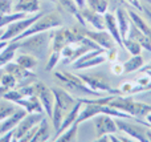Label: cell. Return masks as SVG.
I'll list each match as a JSON object with an SVG mask.
<instances>
[{
	"mask_svg": "<svg viewBox=\"0 0 151 142\" xmlns=\"http://www.w3.org/2000/svg\"><path fill=\"white\" fill-rule=\"evenodd\" d=\"M52 92L55 94V105H53L50 121H52L53 129L57 132L61 126V122H63L64 117L76 105L77 97H74L73 94H70L68 90H65L61 86H53Z\"/></svg>",
	"mask_w": 151,
	"mask_h": 142,
	"instance_id": "cell-3",
	"label": "cell"
},
{
	"mask_svg": "<svg viewBox=\"0 0 151 142\" xmlns=\"http://www.w3.org/2000/svg\"><path fill=\"white\" fill-rule=\"evenodd\" d=\"M19 50V41L17 40H11L8 41V44L0 50V68L5 66L8 63L15 58V56L17 55Z\"/></svg>",
	"mask_w": 151,
	"mask_h": 142,
	"instance_id": "cell-19",
	"label": "cell"
},
{
	"mask_svg": "<svg viewBox=\"0 0 151 142\" xmlns=\"http://www.w3.org/2000/svg\"><path fill=\"white\" fill-rule=\"evenodd\" d=\"M63 27V19L60 17V15L56 12H50V13H42L28 29L23 32L20 36H17L13 40H21L27 36H31L35 33H40V32H47V31H52V29L60 28Z\"/></svg>",
	"mask_w": 151,
	"mask_h": 142,
	"instance_id": "cell-5",
	"label": "cell"
},
{
	"mask_svg": "<svg viewBox=\"0 0 151 142\" xmlns=\"http://www.w3.org/2000/svg\"><path fill=\"white\" fill-rule=\"evenodd\" d=\"M19 41L17 52L29 53L35 56L37 60H45L50 50V41H52V31L40 32L31 36H27Z\"/></svg>",
	"mask_w": 151,
	"mask_h": 142,
	"instance_id": "cell-1",
	"label": "cell"
},
{
	"mask_svg": "<svg viewBox=\"0 0 151 142\" xmlns=\"http://www.w3.org/2000/svg\"><path fill=\"white\" fill-rule=\"evenodd\" d=\"M53 77L60 84L61 88L68 90L70 94H73L77 98H82V97L96 98L102 96V93L90 89L77 74L69 73V72H55Z\"/></svg>",
	"mask_w": 151,
	"mask_h": 142,
	"instance_id": "cell-2",
	"label": "cell"
},
{
	"mask_svg": "<svg viewBox=\"0 0 151 142\" xmlns=\"http://www.w3.org/2000/svg\"><path fill=\"white\" fill-rule=\"evenodd\" d=\"M126 9H127V12H129L131 23H133L139 31H142L145 35H147L151 39V27L149 25V23H146V20H143V17L138 13V11L134 9L133 7H127Z\"/></svg>",
	"mask_w": 151,
	"mask_h": 142,
	"instance_id": "cell-25",
	"label": "cell"
},
{
	"mask_svg": "<svg viewBox=\"0 0 151 142\" xmlns=\"http://www.w3.org/2000/svg\"><path fill=\"white\" fill-rule=\"evenodd\" d=\"M80 13H81V16H82L83 21H85L86 24H90L96 31H102V29H105L104 15H101V13H98V12H94V11L89 9L88 7L81 8Z\"/></svg>",
	"mask_w": 151,
	"mask_h": 142,
	"instance_id": "cell-15",
	"label": "cell"
},
{
	"mask_svg": "<svg viewBox=\"0 0 151 142\" xmlns=\"http://www.w3.org/2000/svg\"><path fill=\"white\" fill-rule=\"evenodd\" d=\"M90 89L96 90L99 93H107V94H122L119 88L111 86L110 81L104 76V74H85L80 73L77 74Z\"/></svg>",
	"mask_w": 151,
	"mask_h": 142,
	"instance_id": "cell-7",
	"label": "cell"
},
{
	"mask_svg": "<svg viewBox=\"0 0 151 142\" xmlns=\"http://www.w3.org/2000/svg\"><path fill=\"white\" fill-rule=\"evenodd\" d=\"M13 12L35 15L40 12V0H17L13 3Z\"/></svg>",
	"mask_w": 151,
	"mask_h": 142,
	"instance_id": "cell-21",
	"label": "cell"
},
{
	"mask_svg": "<svg viewBox=\"0 0 151 142\" xmlns=\"http://www.w3.org/2000/svg\"><path fill=\"white\" fill-rule=\"evenodd\" d=\"M12 140H13V129L8 130V132H5L4 134L0 136V142H9Z\"/></svg>",
	"mask_w": 151,
	"mask_h": 142,
	"instance_id": "cell-44",
	"label": "cell"
},
{
	"mask_svg": "<svg viewBox=\"0 0 151 142\" xmlns=\"http://www.w3.org/2000/svg\"><path fill=\"white\" fill-rule=\"evenodd\" d=\"M15 105H19L27 112V113H44V108H42L41 102H40L39 97L36 94L31 96V97H23L15 102Z\"/></svg>",
	"mask_w": 151,
	"mask_h": 142,
	"instance_id": "cell-18",
	"label": "cell"
},
{
	"mask_svg": "<svg viewBox=\"0 0 151 142\" xmlns=\"http://www.w3.org/2000/svg\"><path fill=\"white\" fill-rule=\"evenodd\" d=\"M5 72L7 73H11L17 81V85L16 86H20V85H25V84H31V82L36 81V74L33 73V71H28V69L20 66L16 63H8L7 65L4 66Z\"/></svg>",
	"mask_w": 151,
	"mask_h": 142,
	"instance_id": "cell-13",
	"label": "cell"
},
{
	"mask_svg": "<svg viewBox=\"0 0 151 142\" xmlns=\"http://www.w3.org/2000/svg\"><path fill=\"white\" fill-rule=\"evenodd\" d=\"M109 106L129 114L133 118H145L151 112V105L135 101L131 96L125 94H114L110 100Z\"/></svg>",
	"mask_w": 151,
	"mask_h": 142,
	"instance_id": "cell-4",
	"label": "cell"
},
{
	"mask_svg": "<svg viewBox=\"0 0 151 142\" xmlns=\"http://www.w3.org/2000/svg\"><path fill=\"white\" fill-rule=\"evenodd\" d=\"M115 17H117V23H118V28H119V33L122 40H125L127 37L129 33V28H130V16H129V12L123 5H119V7L115 8Z\"/></svg>",
	"mask_w": 151,
	"mask_h": 142,
	"instance_id": "cell-17",
	"label": "cell"
},
{
	"mask_svg": "<svg viewBox=\"0 0 151 142\" xmlns=\"http://www.w3.org/2000/svg\"><path fill=\"white\" fill-rule=\"evenodd\" d=\"M35 89H36V96L39 97L40 102H41L42 108H44V113L50 120L53 112V105H55V94L52 92V88L47 86L44 82L41 81H35Z\"/></svg>",
	"mask_w": 151,
	"mask_h": 142,
	"instance_id": "cell-10",
	"label": "cell"
},
{
	"mask_svg": "<svg viewBox=\"0 0 151 142\" xmlns=\"http://www.w3.org/2000/svg\"><path fill=\"white\" fill-rule=\"evenodd\" d=\"M86 37L91 39L96 44H98L102 49L107 50V49H111V48L115 47L117 43L114 41V39L111 37V35L106 31V29H102V31H81Z\"/></svg>",
	"mask_w": 151,
	"mask_h": 142,
	"instance_id": "cell-14",
	"label": "cell"
},
{
	"mask_svg": "<svg viewBox=\"0 0 151 142\" xmlns=\"http://www.w3.org/2000/svg\"><path fill=\"white\" fill-rule=\"evenodd\" d=\"M76 3V5L78 7V9H81V8L86 7V0H73Z\"/></svg>",
	"mask_w": 151,
	"mask_h": 142,
	"instance_id": "cell-48",
	"label": "cell"
},
{
	"mask_svg": "<svg viewBox=\"0 0 151 142\" xmlns=\"http://www.w3.org/2000/svg\"><path fill=\"white\" fill-rule=\"evenodd\" d=\"M105 17V29L111 35V37L114 39V41L117 43V45L123 48V40L121 37V33H119V28H118V23H117V17L113 12H109L107 11L106 13L104 15Z\"/></svg>",
	"mask_w": 151,
	"mask_h": 142,
	"instance_id": "cell-16",
	"label": "cell"
},
{
	"mask_svg": "<svg viewBox=\"0 0 151 142\" xmlns=\"http://www.w3.org/2000/svg\"><path fill=\"white\" fill-rule=\"evenodd\" d=\"M42 13H44V12H37V13H35V15L29 16V17H23V19H19V20L11 23L9 25L5 27V29H4V32H3L1 39H0V40H4V41H11V40L16 39V37L20 36V35L23 33L25 29H28L29 27H31L32 24H33L35 21H36L37 19L42 15Z\"/></svg>",
	"mask_w": 151,
	"mask_h": 142,
	"instance_id": "cell-8",
	"label": "cell"
},
{
	"mask_svg": "<svg viewBox=\"0 0 151 142\" xmlns=\"http://www.w3.org/2000/svg\"><path fill=\"white\" fill-rule=\"evenodd\" d=\"M16 89L21 93L23 97H31V96L36 94V89H35V81L31 84H25V85H20V86H16Z\"/></svg>",
	"mask_w": 151,
	"mask_h": 142,
	"instance_id": "cell-36",
	"label": "cell"
},
{
	"mask_svg": "<svg viewBox=\"0 0 151 142\" xmlns=\"http://www.w3.org/2000/svg\"><path fill=\"white\" fill-rule=\"evenodd\" d=\"M86 7L94 12L105 15L109 11V0H86Z\"/></svg>",
	"mask_w": 151,
	"mask_h": 142,
	"instance_id": "cell-31",
	"label": "cell"
},
{
	"mask_svg": "<svg viewBox=\"0 0 151 142\" xmlns=\"http://www.w3.org/2000/svg\"><path fill=\"white\" fill-rule=\"evenodd\" d=\"M78 126H80V124H78L77 121L73 122V124H72L69 128H66V129L64 130L63 133H60V134H58L53 141H56V142H72V141H77Z\"/></svg>",
	"mask_w": 151,
	"mask_h": 142,
	"instance_id": "cell-28",
	"label": "cell"
},
{
	"mask_svg": "<svg viewBox=\"0 0 151 142\" xmlns=\"http://www.w3.org/2000/svg\"><path fill=\"white\" fill-rule=\"evenodd\" d=\"M147 1H149V4H150V5H151V0H147Z\"/></svg>",
	"mask_w": 151,
	"mask_h": 142,
	"instance_id": "cell-53",
	"label": "cell"
},
{
	"mask_svg": "<svg viewBox=\"0 0 151 142\" xmlns=\"http://www.w3.org/2000/svg\"><path fill=\"white\" fill-rule=\"evenodd\" d=\"M105 55H106V60L111 61V63H115L118 58V52H117V48H111V49H107L106 52H105Z\"/></svg>",
	"mask_w": 151,
	"mask_h": 142,
	"instance_id": "cell-42",
	"label": "cell"
},
{
	"mask_svg": "<svg viewBox=\"0 0 151 142\" xmlns=\"http://www.w3.org/2000/svg\"><path fill=\"white\" fill-rule=\"evenodd\" d=\"M0 77H1V76H0Z\"/></svg>",
	"mask_w": 151,
	"mask_h": 142,
	"instance_id": "cell-54",
	"label": "cell"
},
{
	"mask_svg": "<svg viewBox=\"0 0 151 142\" xmlns=\"http://www.w3.org/2000/svg\"><path fill=\"white\" fill-rule=\"evenodd\" d=\"M23 17H27V13H23V12L3 13V15H0V28H5L11 23L19 20V19H23Z\"/></svg>",
	"mask_w": 151,
	"mask_h": 142,
	"instance_id": "cell-32",
	"label": "cell"
},
{
	"mask_svg": "<svg viewBox=\"0 0 151 142\" xmlns=\"http://www.w3.org/2000/svg\"><path fill=\"white\" fill-rule=\"evenodd\" d=\"M3 32H4V28H0V39H1V35H3Z\"/></svg>",
	"mask_w": 151,
	"mask_h": 142,
	"instance_id": "cell-51",
	"label": "cell"
},
{
	"mask_svg": "<svg viewBox=\"0 0 151 142\" xmlns=\"http://www.w3.org/2000/svg\"><path fill=\"white\" fill-rule=\"evenodd\" d=\"M145 65V58L142 57L141 55H135L131 56L129 60H126L125 63L122 64L123 66V73H133V72H137Z\"/></svg>",
	"mask_w": 151,
	"mask_h": 142,
	"instance_id": "cell-27",
	"label": "cell"
},
{
	"mask_svg": "<svg viewBox=\"0 0 151 142\" xmlns=\"http://www.w3.org/2000/svg\"><path fill=\"white\" fill-rule=\"evenodd\" d=\"M44 117V113H27L23 118L19 121V124L13 129V140L12 141H19L29 129L36 126Z\"/></svg>",
	"mask_w": 151,
	"mask_h": 142,
	"instance_id": "cell-11",
	"label": "cell"
},
{
	"mask_svg": "<svg viewBox=\"0 0 151 142\" xmlns=\"http://www.w3.org/2000/svg\"><path fill=\"white\" fill-rule=\"evenodd\" d=\"M7 44H8V41H4V40H0V50H1L3 48H4Z\"/></svg>",
	"mask_w": 151,
	"mask_h": 142,
	"instance_id": "cell-50",
	"label": "cell"
},
{
	"mask_svg": "<svg viewBox=\"0 0 151 142\" xmlns=\"http://www.w3.org/2000/svg\"><path fill=\"white\" fill-rule=\"evenodd\" d=\"M127 37H130V39L135 40V41H138L139 44H141L142 49L147 50V52L151 53V39L147 35H145L142 31H139L138 28H137L135 25H134L133 23L130 24V28H129V33H127Z\"/></svg>",
	"mask_w": 151,
	"mask_h": 142,
	"instance_id": "cell-22",
	"label": "cell"
},
{
	"mask_svg": "<svg viewBox=\"0 0 151 142\" xmlns=\"http://www.w3.org/2000/svg\"><path fill=\"white\" fill-rule=\"evenodd\" d=\"M15 110H16V108H15V105H13V102L12 104H1L0 102V121L7 118L8 116H11Z\"/></svg>",
	"mask_w": 151,
	"mask_h": 142,
	"instance_id": "cell-38",
	"label": "cell"
},
{
	"mask_svg": "<svg viewBox=\"0 0 151 142\" xmlns=\"http://www.w3.org/2000/svg\"><path fill=\"white\" fill-rule=\"evenodd\" d=\"M61 60V52H57V50H50V55L48 57V63L47 66H45V71L47 72H53L55 68L58 65Z\"/></svg>",
	"mask_w": 151,
	"mask_h": 142,
	"instance_id": "cell-34",
	"label": "cell"
},
{
	"mask_svg": "<svg viewBox=\"0 0 151 142\" xmlns=\"http://www.w3.org/2000/svg\"><path fill=\"white\" fill-rule=\"evenodd\" d=\"M142 12L145 13V15H146V17L149 19L150 20V23H151V5L149 7V5H142Z\"/></svg>",
	"mask_w": 151,
	"mask_h": 142,
	"instance_id": "cell-47",
	"label": "cell"
},
{
	"mask_svg": "<svg viewBox=\"0 0 151 142\" xmlns=\"http://www.w3.org/2000/svg\"><path fill=\"white\" fill-rule=\"evenodd\" d=\"M3 98H4L5 101H9V102H13V104H15L17 100L23 98V96H21V93L19 92L16 88H12V89H8L7 92L3 94Z\"/></svg>",
	"mask_w": 151,
	"mask_h": 142,
	"instance_id": "cell-37",
	"label": "cell"
},
{
	"mask_svg": "<svg viewBox=\"0 0 151 142\" xmlns=\"http://www.w3.org/2000/svg\"><path fill=\"white\" fill-rule=\"evenodd\" d=\"M13 0H0V15L13 12Z\"/></svg>",
	"mask_w": 151,
	"mask_h": 142,
	"instance_id": "cell-39",
	"label": "cell"
},
{
	"mask_svg": "<svg viewBox=\"0 0 151 142\" xmlns=\"http://www.w3.org/2000/svg\"><path fill=\"white\" fill-rule=\"evenodd\" d=\"M0 85H3V86H7V88H9V89H12V88H16V85H17V81H16V79L11 73H7V72H5V73L1 74V77H0Z\"/></svg>",
	"mask_w": 151,
	"mask_h": 142,
	"instance_id": "cell-35",
	"label": "cell"
},
{
	"mask_svg": "<svg viewBox=\"0 0 151 142\" xmlns=\"http://www.w3.org/2000/svg\"><path fill=\"white\" fill-rule=\"evenodd\" d=\"M106 61V55L105 53H99V55L94 56V57L89 58V60L83 61L82 64L77 65L74 68V71H83V69H89V68H93V66H97V65H101Z\"/></svg>",
	"mask_w": 151,
	"mask_h": 142,
	"instance_id": "cell-30",
	"label": "cell"
},
{
	"mask_svg": "<svg viewBox=\"0 0 151 142\" xmlns=\"http://www.w3.org/2000/svg\"><path fill=\"white\" fill-rule=\"evenodd\" d=\"M123 48H125V49L127 50L130 55H133V56L141 55V53H142L141 44H139L138 41H135V40L130 39V37H126V39L123 40Z\"/></svg>",
	"mask_w": 151,
	"mask_h": 142,
	"instance_id": "cell-33",
	"label": "cell"
},
{
	"mask_svg": "<svg viewBox=\"0 0 151 142\" xmlns=\"http://www.w3.org/2000/svg\"><path fill=\"white\" fill-rule=\"evenodd\" d=\"M94 129H96V136L99 138L101 136L109 134V133H117L118 126L115 124V118L109 114H97L93 117Z\"/></svg>",
	"mask_w": 151,
	"mask_h": 142,
	"instance_id": "cell-12",
	"label": "cell"
},
{
	"mask_svg": "<svg viewBox=\"0 0 151 142\" xmlns=\"http://www.w3.org/2000/svg\"><path fill=\"white\" fill-rule=\"evenodd\" d=\"M83 33L77 28H56L52 29V41H50V50L61 52L65 45L81 43Z\"/></svg>",
	"mask_w": 151,
	"mask_h": 142,
	"instance_id": "cell-6",
	"label": "cell"
},
{
	"mask_svg": "<svg viewBox=\"0 0 151 142\" xmlns=\"http://www.w3.org/2000/svg\"><path fill=\"white\" fill-rule=\"evenodd\" d=\"M111 72H113L114 74H117V76L122 74V73H123V66H122V64H117V63H114V65L111 66Z\"/></svg>",
	"mask_w": 151,
	"mask_h": 142,
	"instance_id": "cell-45",
	"label": "cell"
},
{
	"mask_svg": "<svg viewBox=\"0 0 151 142\" xmlns=\"http://www.w3.org/2000/svg\"><path fill=\"white\" fill-rule=\"evenodd\" d=\"M97 141H99V142H121L119 137L115 136V133H109V134L101 136L99 138H97Z\"/></svg>",
	"mask_w": 151,
	"mask_h": 142,
	"instance_id": "cell-40",
	"label": "cell"
},
{
	"mask_svg": "<svg viewBox=\"0 0 151 142\" xmlns=\"http://www.w3.org/2000/svg\"><path fill=\"white\" fill-rule=\"evenodd\" d=\"M15 63L19 64L20 66L28 69V71H33L35 68L39 64V60H37L35 56L29 55V53H24V52H19L17 56H15Z\"/></svg>",
	"mask_w": 151,
	"mask_h": 142,
	"instance_id": "cell-26",
	"label": "cell"
},
{
	"mask_svg": "<svg viewBox=\"0 0 151 142\" xmlns=\"http://www.w3.org/2000/svg\"><path fill=\"white\" fill-rule=\"evenodd\" d=\"M115 124L118 126V132L125 133L133 141L147 142L146 138V126L139 122H129L125 118H115Z\"/></svg>",
	"mask_w": 151,
	"mask_h": 142,
	"instance_id": "cell-9",
	"label": "cell"
},
{
	"mask_svg": "<svg viewBox=\"0 0 151 142\" xmlns=\"http://www.w3.org/2000/svg\"><path fill=\"white\" fill-rule=\"evenodd\" d=\"M126 1V4H129L130 7H133L134 9H137L138 12H142V4H141V1L139 0H125Z\"/></svg>",
	"mask_w": 151,
	"mask_h": 142,
	"instance_id": "cell-43",
	"label": "cell"
},
{
	"mask_svg": "<svg viewBox=\"0 0 151 142\" xmlns=\"http://www.w3.org/2000/svg\"><path fill=\"white\" fill-rule=\"evenodd\" d=\"M50 3H53V4H57V0H49Z\"/></svg>",
	"mask_w": 151,
	"mask_h": 142,
	"instance_id": "cell-52",
	"label": "cell"
},
{
	"mask_svg": "<svg viewBox=\"0 0 151 142\" xmlns=\"http://www.w3.org/2000/svg\"><path fill=\"white\" fill-rule=\"evenodd\" d=\"M139 71H141L142 73L147 74V76H149L150 79H151V63H150V64H147V65H143L141 69H139Z\"/></svg>",
	"mask_w": 151,
	"mask_h": 142,
	"instance_id": "cell-46",
	"label": "cell"
},
{
	"mask_svg": "<svg viewBox=\"0 0 151 142\" xmlns=\"http://www.w3.org/2000/svg\"><path fill=\"white\" fill-rule=\"evenodd\" d=\"M81 108H82V102H81L80 100L77 98V102H76V105L73 106V108L70 109V110L66 113V116L64 117V120H63V122H61V126H60V129L56 132V136L53 138H56L60 133H63L64 130L66 129V128H69L73 122L77 121V117H78V114H80V110H81Z\"/></svg>",
	"mask_w": 151,
	"mask_h": 142,
	"instance_id": "cell-23",
	"label": "cell"
},
{
	"mask_svg": "<svg viewBox=\"0 0 151 142\" xmlns=\"http://www.w3.org/2000/svg\"><path fill=\"white\" fill-rule=\"evenodd\" d=\"M25 114H27V112L24 110V109H19V110L13 112L11 116H8L7 118L1 120V121H0V136L4 134L8 130L15 129V126L19 124V121H20Z\"/></svg>",
	"mask_w": 151,
	"mask_h": 142,
	"instance_id": "cell-20",
	"label": "cell"
},
{
	"mask_svg": "<svg viewBox=\"0 0 151 142\" xmlns=\"http://www.w3.org/2000/svg\"><path fill=\"white\" fill-rule=\"evenodd\" d=\"M50 140V125L48 117H42V120L37 124V130L35 133L32 142H45Z\"/></svg>",
	"mask_w": 151,
	"mask_h": 142,
	"instance_id": "cell-24",
	"label": "cell"
},
{
	"mask_svg": "<svg viewBox=\"0 0 151 142\" xmlns=\"http://www.w3.org/2000/svg\"><path fill=\"white\" fill-rule=\"evenodd\" d=\"M57 3L64 8V9L66 11V12L70 13L73 17L77 19V20L80 21L81 25H82V27H86V23L83 21L82 16H81V13H80V9H78V7L76 5V3L73 1V0H57Z\"/></svg>",
	"mask_w": 151,
	"mask_h": 142,
	"instance_id": "cell-29",
	"label": "cell"
},
{
	"mask_svg": "<svg viewBox=\"0 0 151 142\" xmlns=\"http://www.w3.org/2000/svg\"><path fill=\"white\" fill-rule=\"evenodd\" d=\"M133 86L134 84L133 82H123V84H121V93L125 96H131V92H133Z\"/></svg>",
	"mask_w": 151,
	"mask_h": 142,
	"instance_id": "cell-41",
	"label": "cell"
},
{
	"mask_svg": "<svg viewBox=\"0 0 151 142\" xmlns=\"http://www.w3.org/2000/svg\"><path fill=\"white\" fill-rule=\"evenodd\" d=\"M146 138L147 142H151V128H146Z\"/></svg>",
	"mask_w": 151,
	"mask_h": 142,
	"instance_id": "cell-49",
	"label": "cell"
}]
</instances>
